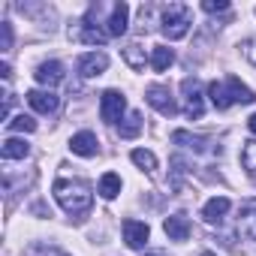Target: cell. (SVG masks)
<instances>
[{
	"label": "cell",
	"instance_id": "6da1fadb",
	"mask_svg": "<svg viewBox=\"0 0 256 256\" xmlns=\"http://www.w3.org/2000/svg\"><path fill=\"white\" fill-rule=\"evenodd\" d=\"M52 193H54V202L66 214H72L76 220H82V214H88L90 205H94V190L82 178H58L54 187H52Z\"/></svg>",
	"mask_w": 256,
	"mask_h": 256
},
{
	"label": "cell",
	"instance_id": "7a4b0ae2",
	"mask_svg": "<svg viewBox=\"0 0 256 256\" xmlns=\"http://www.w3.org/2000/svg\"><path fill=\"white\" fill-rule=\"evenodd\" d=\"M190 24H193V18H190V10L184 6V4H169L166 10H163V24H160V30H163V36L166 40H184L187 36V30H190Z\"/></svg>",
	"mask_w": 256,
	"mask_h": 256
},
{
	"label": "cell",
	"instance_id": "3957f363",
	"mask_svg": "<svg viewBox=\"0 0 256 256\" xmlns=\"http://www.w3.org/2000/svg\"><path fill=\"white\" fill-rule=\"evenodd\" d=\"M124 112H126V96L120 94V90H106L102 96H100V114H102V120L106 124H118V120H124Z\"/></svg>",
	"mask_w": 256,
	"mask_h": 256
},
{
	"label": "cell",
	"instance_id": "277c9868",
	"mask_svg": "<svg viewBox=\"0 0 256 256\" xmlns=\"http://www.w3.org/2000/svg\"><path fill=\"white\" fill-rule=\"evenodd\" d=\"M181 90H184V114H187V118H202L205 102H202V90H199L196 76H187V78L181 82Z\"/></svg>",
	"mask_w": 256,
	"mask_h": 256
},
{
	"label": "cell",
	"instance_id": "5b68a950",
	"mask_svg": "<svg viewBox=\"0 0 256 256\" xmlns=\"http://www.w3.org/2000/svg\"><path fill=\"white\" fill-rule=\"evenodd\" d=\"M145 100H148L160 114H166V118L178 114V102L172 100V94H169V88H166V84H151V88L145 90Z\"/></svg>",
	"mask_w": 256,
	"mask_h": 256
},
{
	"label": "cell",
	"instance_id": "8992f818",
	"mask_svg": "<svg viewBox=\"0 0 256 256\" xmlns=\"http://www.w3.org/2000/svg\"><path fill=\"white\" fill-rule=\"evenodd\" d=\"M124 241H126V247H133V250H145V244H148V238H151V229H148V223H142V220H124Z\"/></svg>",
	"mask_w": 256,
	"mask_h": 256
},
{
	"label": "cell",
	"instance_id": "52a82bcc",
	"mask_svg": "<svg viewBox=\"0 0 256 256\" xmlns=\"http://www.w3.org/2000/svg\"><path fill=\"white\" fill-rule=\"evenodd\" d=\"M108 70V54L106 52H88L78 58V76L82 78H96Z\"/></svg>",
	"mask_w": 256,
	"mask_h": 256
},
{
	"label": "cell",
	"instance_id": "ba28073f",
	"mask_svg": "<svg viewBox=\"0 0 256 256\" xmlns=\"http://www.w3.org/2000/svg\"><path fill=\"white\" fill-rule=\"evenodd\" d=\"M64 76H66V72H64V64H60V60H42V64L36 66V72H34V78H36L46 90H52L54 84H60Z\"/></svg>",
	"mask_w": 256,
	"mask_h": 256
},
{
	"label": "cell",
	"instance_id": "9c48e42d",
	"mask_svg": "<svg viewBox=\"0 0 256 256\" xmlns=\"http://www.w3.org/2000/svg\"><path fill=\"white\" fill-rule=\"evenodd\" d=\"M126 28H130V6L120 0V4L112 6V16L106 22V36H124Z\"/></svg>",
	"mask_w": 256,
	"mask_h": 256
},
{
	"label": "cell",
	"instance_id": "30bf717a",
	"mask_svg": "<svg viewBox=\"0 0 256 256\" xmlns=\"http://www.w3.org/2000/svg\"><path fill=\"white\" fill-rule=\"evenodd\" d=\"M28 102H30V108L40 112V114H54L58 106H60V100H58L54 90H28Z\"/></svg>",
	"mask_w": 256,
	"mask_h": 256
},
{
	"label": "cell",
	"instance_id": "8fae6325",
	"mask_svg": "<svg viewBox=\"0 0 256 256\" xmlns=\"http://www.w3.org/2000/svg\"><path fill=\"white\" fill-rule=\"evenodd\" d=\"M70 40H78V42H88V46H106V34L96 28V24H88V22H78V28H70Z\"/></svg>",
	"mask_w": 256,
	"mask_h": 256
},
{
	"label": "cell",
	"instance_id": "7c38bea8",
	"mask_svg": "<svg viewBox=\"0 0 256 256\" xmlns=\"http://www.w3.org/2000/svg\"><path fill=\"white\" fill-rule=\"evenodd\" d=\"M70 151L78 154V157H96L100 142H96V136H94L90 130H82V133H76V136L70 139Z\"/></svg>",
	"mask_w": 256,
	"mask_h": 256
},
{
	"label": "cell",
	"instance_id": "4fadbf2b",
	"mask_svg": "<svg viewBox=\"0 0 256 256\" xmlns=\"http://www.w3.org/2000/svg\"><path fill=\"white\" fill-rule=\"evenodd\" d=\"M163 232L169 235V241H187L190 238V220L187 214H172L163 220Z\"/></svg>",
	"mask_w": 256,
	"mask_h": 256
},
{
	"label": "cell",
	"instance_id": "5bb4252c",
	"mask_svg": "<svg viewBox=\"0 0 256 256\" xmlns=\"http://www.w3.org/2000/svg\"><path fill=\"white\" fill-rule=\"evenodd\" d=\"M223 84H226L229 102H241V106H247V102H253V100H256V96H253V90H250V88H247V84H244L238 76H229Z\"/></svg>",
	"mask_w": 256,
	"mask_h": 256
},
{
	"label": "cell",
	"instance_id": "9a60e30c",
	"mask_svg": "<svg viewBox=\"0 0 256 256\" xmlns=\"http://www.w3.org/2000/svg\"><path fill=\"white\" fill-rule=\"evenodd\" d=\"M229 208H232V202H229L226 196H214V199H208V202H205L202 217H205V223H220V220L229 214Z\"/></svg>",
	"mask_w": 256,
	"mask_h": 256
},
{
	"label": "cell",
	"instance_id": "2e32d148",
	"mask_svg": "<svg viewBox=\"0 0 256 256\" xmlns=\"http://www.w3.org/2000/svg\"><path fill=\"white\" fill-rule=\"evenodd\" d=\"M172 142L175 145H181V148H190V151H205V145H208V139L205 136H196V133H190V130H175L172 133Z\"/></svg>",
	"mask_w": 256,
	"mask_h": 256
},
{
	"label": "cell",
	"instance_id": "e0dca14e",
	"mask_svg": "<svg viewBox=\"0 0 256 256\" xmlns=\"http://www.w3.org/2000/svg\"><path fill=\"white\" fill-rule=\"evenodd\" d=\"M238 226H241V232H244L247 238L256 241V199H250V202L241 205V220H238Z\"/></svg>",
	"mask_w": 256,
	"mask_h": 256
},
{
	"label": "cell",
	"instance_id": "ac0fdd59",
	"mask_svg": "<svg viewBox=\"0 0 256 256\" xmlns=\"http://www.w3.org/2000/svg\"><path fill=\"white\" fill-rule=\"evenodd\" d=\"M172 64H175V52H172L169 46H154V48H151V66H154L157 72H166Z\"/></svg>",
	"mask_w": 256,
	"mask_h": 256
},
{
	"label": "cell",
	"instance_id": "d6986e66",
	"mask_svg": "<svg viewBox=\"0 0 256 256\" xmlns=\"http://www.w3.org/2000/svg\"><path fill=\"white\" fill-rule=\"evenodd\" d=\"M0 154H4V160H24L30 154V145L24 139H6L4 148H0Z\"/></svg>",
	"mask_w": 256,
	"mask_h": 256
},
{
	"label": "cell",
	"instance_id": "ffe728a7",
	"mask_svg": "<svg viewBox=\"0 0 256 256\" xmlns=\"http://www.w3.org/2000/svg\"><path fill=\"white\" fill-rule=\"evenodd\" d=\"M120 139H136L142 133V114L139 112H126V118L120 120Z\"/></svg>",
	"mask_w": 256,
	"mask_h": 256
},
{
	"label": "cell",
	"instance_id": "44dd1931",
	"mask_svg": "<svg viewBox=\"0 0 256 256\" xmlns=\"http://www.w3.org/2000/svg\"><path fill=\"white\" fill-rule=\"evenodd\" d=\"M124 60L130 64L133 70H145V64H151V58L145 54V48H142L139 42H130V46L124 48Z\"/></svg>",
	"mask_w": 256,
	"mask_h": 256
},
{
	"label": "cell",
	"instance_id": "7402d4cb",
	"mask_svg": "<svg viewBox=\"0 0 256 256\" xmlns=\"http://www.w3.org/2000/svg\"><path fill=\"white\" fill-rule=\"evenodd\" d=\"M100 196L102 199H114L118 193H120V175H114V172H106L102 178H100Z\"/></svg>",
	"mask_w": 256,
	"mask_h": 256
},
{
	"label": "cell",
	"instance_id": "603a6c76",
	"mask_svg": "<svg viewBox=\"0 0 256 256\" xmlns=\"http://www.w3.org/2000/svg\"><path fill=\"white\" fill-rule=\"evenodd\" d=\"M130 160H133L142 172H154V169H157V157H154V151H148V148H136V151L130 154Z\"/></svg>",
	"mask_w": 256,
	"mask_h": 256
},
{
	"label": "cell",
	"instance_id": "cb8c5ba5",
	"mask_svg": "<svg viewBox=\"0 0 256 256\" xmlns=\"http://www.w3.org/2000/svg\"><path fill=\"white\" fill-rule=\"evenodd\" d=\"M208 96H211V102H214L220 112L232 106V102H229V94H226V84H223V82H211V84H208Z\"/></svg>",
	"mask_w": 256,
	"mask_h": 256
},
{
	"label": "cell",
	"instance_id": "d4e9b609",
	"mask_svg": "<svg viewBox=\"0 0 256 256\" xmlns=\"http://www.w3.org/2000/svg\"><path fill=\"white\" fill-rule=\"evenodd\" d=\"M6 126H10L12 133H34V130H36V120H34L30 114H16Z\"/></svg>",
	"mask_w": 256,
	"mask_h": 256
},
{
	"label": "cell",
	"instance_id": "484cf974",
	"mask_svg": "<svg viewBox=\"0 0 256 256\" xmlns=\"http://www.w3.org/2000/svg\"><path fill=\"white\" fill-rule=\"evenodd\" d=\"M241 166L247 172H256V139L244 142V148H241Z\"/></svg>",
	"mask_w": 256,
	"mask_h": 256
},
{
	"label": "cell",
	"instance_id": "4316f807",
	"mask_svg": "<svg viewBox=\"0 0 256 256\" xmlns=\"http://www.w3.org/2000/svg\"><path fill=\"white\" fill-rule=\"evenodd\" d=\"M24 256H66V253L60 247H54V244H30L24 250Z\"/></svg>",
	"mask_w": 256,
	"mask_h": 256
},
{
	"label": "cell",
	"instance_id": "83f0119b",
	"mask_svg": "<svg viewBox=\"0 0 256 256\" xmlns=\"http://www.w3.org/2000/svg\"><path fill=\"white\" fill-rule=\"evenodd\" d=\"M0 48L4 52L12 48V24L10 22H0Z\"/></svg>",
	"mask_w": 256,
	"mask_h": 256
},
{
	"label": "cell",
	"instance_id": "f1b7e54d",
	"mask_svg": "<svg viewBox=\"0 0 256 256\" xmlns=\"http://www.w3.org/2000/svg\"><path fill=\"white\" fill-rule=\"evenodd\" d=\"M238 48H241V54L256 66V40H241V46H238Z\"/></svg>",
	"mask_w": 256,
	"mask_h": 256
},
{
	"label": "cell",
	"instance_id": "f546056e",
	"mask_svg": "<svg viewBox=\"0 0 256 256\" xmlns=\"http://www.w3.org/2000/svg\"><path fill=\"white\" fill-rule=\"evenodd\" d=\"M202 10L205 12H226L229 4H226V0H202Z\"/></svg>",
	"mask_w": 256,
	"mask_h": 256
},
{
	"label": "cell",
	"instance_id": "4dcf8cb0",
	"mask_svg": "<svg viewBox=\"0 0 256 256\" xmlns=\"http://www.w3.org/2000/svg\"><path fill=\"white\" fill-rule=\"evenodd\" d=\"M172 169H175V181H172V184L178 187L181 178H184V172H187V169H184V160H181V157H172Z\"/></svg>",
	"mask_w": 256,
	"mask_h": 256
},
{
	"label": "cell",
	"instance_id": "1f68e13d",
	"mask_svg": "<svg viewBox=\"0 0 256 256\" xmlns=\"http://www.w3.org/2000/svg\"><path fill=\"white\" fill-rule=\"evenodd\" d=\"M0 76H4V82H10V76H12V70H10V64H4V66H0Z\"/></svg>",
	"mask_w": 256,
	"mask_h": 256
},
{
	"label": "cell",
	"instance_id": "d6a6232c",
	"mask_svg": "<svg viewBox=\"0 0 256 256\" xmlns=\"http://www.w3.org/2000/svg\"><path fill=\"white\" fill-rule=\"evenodd\" d=\"M247 126H250V133H253V136H256V112H253V114H250V118H247Z\"/></svg>",
	"mask_w": 256,
	"mask_h": 256
},
{
	"label": "cell",
	"instance_id": "836d02e7",
	"mask_svg": "<svg viewBox=\"0 0 256 256\" xmlns=\"http://www.w3.org/2000/svg\"><path fill=\"white\" fill-rule=\"evenodd\" d=\"M145 256H163V253H145Z\"/></svg>",
	"mask_w": 256,
	"mask_h": 256
},
{
	"label": "cell",
	"instance_id": "e575fe53",
	"mask_svg": "<svg viewBox=\"0 0 256 256\" xmlns=\"http://www.w3.org/2000/svg\"><path fill=\"white\" fill-rule=\"evenodd\" d=\"M202 256H217V253H202Z\"/></svg>",
	"mask_w": 256,
	"mask_h": 256
}]
</instances>
